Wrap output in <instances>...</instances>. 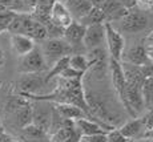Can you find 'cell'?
I'll return each mask as SVG.
<instances>
[{
  "mask_svg": "<svg viewBox=\"0 0 153 142\" xmlns=\"http://www.w3.org/2000/svg\"><path fill=\"white\" fill-rule=\"evenodd\" d=\"M5 109L15 120L16 126H19L20 129H24L25 126L32 124V104L25 97H12L7 102Z\"/></svg>",
  "mask_w": 153,
  "mask_h": 142,
  "instance_id": "6da1fadb",
  "label": "cell"
},
{
  "mask_svg": "<svg viewBox=\"0 0 153 142\" xmlns=\"http://www.w3.org/2000/svg\"><path fill=\"white\" fill-rule=\"evenodd\" d=\"M40 49H42L43 57H44V60H45L47 67H48V65L52 67L56 61H59L63 57H67V56H71L73 52V48L63 37L44 40Z\"/></svg>",
  "mask_w": 153,
  "mask_h": 142,
  "instance_id": "7a4b0ae2",
  "label": "cell"
},
{
  "mask_svg": "<svg viewBox=\"0 0 153 142\" xmlns=\"http://www.w3.org/2000/svg\"><path fill=\"white\" fill-rule=\"evenodd\" d=\"M109 68H111V77H112V84L113 88L116 90L117 96H119L120 101L123 102L125 110L131 114L132 117H134V113L132 112L131 106L128 104L126 100V82L124 77V72H123V67H121V61H116L113 58L109 60Z\"/></svg>",
  "mask_w": 153,
  "mask_h": 142,
  "instance_id": "3957f363",
  "label": "cell"
},
{
  "mask_svg": "<svg viewBox=\"0 0 153 142\" xmlns=\"http://www.w3.org/2000/svg\"><path fill=\"white\" fill-rule=\"evenodd\" d=\"M45 68L47 64L43 57L42 49L39 47H35L29 53L20 57L17 70L22 75H32V73H42L43 70H45Z\"/></svg>",
  "mask_w": 153,
  "mask_h": 142,
  "instance_id": "277c9868",
  "label": "cell"
},
{
  "mask_svg": "<svg viewBox=\"0 0 153 142\" xmlns=\"http://www.w3.org/2000/svg\"><path fill=\"white\" fill-rule=\"evenodd\" d=\"M104 25H105V43H107L111 58H113L116 61H121L125 48L124 37L111 23H104Z\"/></svg>",
  "mask_w": 153,
  "mask_h": 142,
  "instance_id": "5b68a950",
  "label": "cell"
},
{
  "mask_svg": "<svg viewBox=\"0 0 153 142\" xmlns=\"http://www.w3.org/2000/svg\"><path fill=\"white\" fill-rule=\"evenodd\" d=\"M52 120V108H49V102L47 101H35L32 105V124L45 132L49 133Z\"/></svg>",
  "mask_w": 153,
  "mask_h": 142,
  "instance_id": "8992f818",
  "label": "cell"
},
{
  "mask_svg": "<svg viewBox=\"0 0 153 142\" xmlns=\"http://www.w3.org/2000/svg\"><path fill=\"white\" fill-rule=\"evenodd\" d=\"M45 77L40 73H32V75H22L17 81V87L20 90V96H33L39 94V92L45 85Z\"/></svg>",
  "mask_w": 153,
  "mask_h": 142,
  "instance_id": "52a82bcc",
  "label": "cell"
},
{
  "mask_svg": "<svg viewBox=\"0 0 153 142\" xmlns=\"http://www.w3.org/2000/svg\"><path fill=\"white\" fill-rule=\"evenodd\" d=\"M149 20L146 17V15L134 11L126 15L123 20H120V28L121 31L128 32V33H137V32H143L148 28Z\"/></svg>",
  "mask_w": 153,
  "mask_h": 142,
  "instance_id": "ba28073f",
  "label": "cell"
},
{
  "mask_svg": "<svg viewBox=\"0 0 153 142\" xmlns=\"http://www.w3.org/2000/svg\"><path fill=\"white\" fill-rule=\"evenodd\" d=\"M105 41V25L95 24L85 27V33L83 39V45L89 51L100 48Z\"/></svg>",
  "mask_w": 153,
  "mask_h": 142,
  "instance_id": "9c48e42d",
  "label": "cell"
},
{
  "mask_svg": "<svg viewBox=\"0 0 153 142\" xmlns=\"http://www.w3.org/2000/svg\"><path fill=\"white\" fill-rule=\"evenodd\" d=\"M100 10L104 13L105 23H111V24H112V21H120V20H123L129 13L128 8L124 7L123 4H120L117 0H107L101 5Z\"/></svg>",
  "mask_w": 153,
  "mask_h": 142,
  "instance_id": "30bf717a",
  "label": "cell"
},
{
  "mask_svg": "<svg viewBox=\"0 0 153 142\" xmlns=\"http://www.w3.org/2000/svg\"><path fill=\"white\" fill-rule=\"evenodd\" d=\"M84 33H85V27L83 24H80L79 21H76V20H73L67 28H64L63 39L65 40L72 48H75L76 45L83 44Z\"/></svg>",
  "mask_w": 153,
  "mask_h": 142,
  "instance_id": "8fae6325",
  "label": "cell"
},
{
  "mask_svg": "<svg viewBox=\"0 0 153 142\" xmlns=\"http://www.w3.org/2000/svg\"><path fill=\"white\" fill-rule=\"evenodd\" d=\"M51 21L55 25L64 29L73 21V19L63 3L55 1L51 7Z\"/></svg>",
  "mask_w": 153,
  "mask_h": 142,
  "instance_id": "7c38bea8",
  "label": "cell"
},
{
  "mask_svg": "<svg viewBox=\"0 0 153 142\" xmlns=\"http://www.w3.org/2000/svg\"><path fill=\"white\" fill-rule=\"evenodd\" d=\"M53 109L63 120H69L75 122L80 118H88V116L79 106L72 104H53Z\"/></svg>",
  "mask_w": 153,
  "mask_h": 142,
  "instance_id": "4fadbf2b",
  "label": "cell"
},
{
  "mask_svg": "<svg viewBox=\"0 0 153 142\" xmlns=\"http://www.w3.org/2000/svg\"><path fill=\"white\" fill-rule=\"evenodd\" d=\"M64 5L68 10L72 19L76 20V21L81 20L92 10V4L89 3V0H67L64 3Z\"/></svg>",
  "mask_w": 153,
  "mask_h": 142,
  "instance_id": "5bb4252c",
  "label": "cell"
},
{
  "mask_svg": "<svg viewBox=\"0 0 153 142\" xmlns=\"http://www.w3.org/2000/svg\"><path fill=\"white\" fill-rule=\"evenodd\" d=\"M123 58H124V64L133 65V67H143L145 64H149L144 45H136L131 48L125 53V56H123Z\"/></svg>",
  "mask_w": 153,
  "mask_h": 142,
  "instance_id": "9a60e30c",
  "label": "cell"
},
{
  "mask_svg": "<svg viewBox=\"0 0 153 142\" xmlns=\"http://www.w3.org/2000/svg\"><path fill=\"white\" fill-rule=\"evenodd\" d=\"M75 128L80 133L81 137H89V135H93V134L108 132L100 124H97L93 120H89V118H80V120L75 121Z\"/></svg>",
  "mask_w": 153,
  "mask_h": 142,
  "instance_id": "2e32d148",
  "label": "cell"
},
{
  "mask_svg": "<svg viewBox=\"0 0 153 142\" xmlns=\"http://www.w3.org/2000/svg\"><path fill=\"white\" fill-rule=\"evenodd\" d=\"M11 45L19 57L27 55L36 47L35 41L24 35H11Z\"/></svg>",
  "mask_w": 153,
  "mask_h": 142,
  "instance_id": "e0dca14e",
  "label": "cell"
},
{
  "mask_svg": "<svg viewBox=\"0 0 153 142\" xmlns=\"http://www.w3.org/2000/svg\"><path fill=\"white\" fill-rule=\"evenodd\" d=\"M119 130L121 132V134L124 135L126 140H129V141H132L133 138L136 140L141 133H144V129H143V125H141L140 118H133V120L125 122L121 128H119Z\"/></svg>",
  "mask_w": 153,
  "mask_h": 142,
  "instance_id": "ac0fdd59",
  "label": "cell"
},
{
  "mask_svg": "<svg viewBox=\"0 0 153 142\" xmlns=\"http://www.w3.org/2000/svg\"><path fill=\"white\" fill-rule=\"evenodd\" d=\"M80 24H83L84 27H89V25H95V24H104L105 23V17L104 13L101 12L100 8H93L89 11L81 20H79Z\"/></svg>",
  "mask_w": 153,
  "mask_h": 142,
  "instance_id": "d6986e66",
  "label": "cell"
},
{
  "mask_svg": "<svg viewBox=\"0 0 153 142\" xmlns=\"http://www.w3.org/2000/svg\"><path fill=\"white\" fill-rule=\"evenodd\" d=\"M69 67L72 68V69L85 75V72L91 68V64H89V60H88L84 55L76 53V55L69 56Z\"/></svg>",
  "mask_w": 153,
  "mask_h": 142,
  "instance_id": "ffe728a7",
  "label": "cell"
},
{
  "mask_svg": "<svg viewBox=\"0 0 153 142\" xmlns=\"http://www.w3.org/2000/svg\"><path fill=\"white\" fill-rule=\"evenodd\" d=\"M68 67H69V56L63 57L59 61H56V63L52 65V68L48 72V75L45 76V82H48L49 80H52L53 77H59V76L61 75V72H63L64 69H67Z\"/></svg>",
  "mask_w": 153,
  "mask_h": 142,
  "instance_id": "44dd1931",
  "label": "cell"
},
{
  "mask_svg": "<svg viewBox=\"0 0 153 142\" xmlns=\"http://www.w3.org/2000/svg\"><path fill=\"white\" fill-rule=\"evenodd\" d=\"M23 130V137L25 138V140H29V141H42L44 138L47 137V133L43 132L42 129H39L37 126H35L33 124H31V125L25 126Z\"/></svg>",
  "mask_w": 153,
  "mask_h": 142,
  "instance_id": "7402d4cb",
  "label": "cell"
},
{
  "mask_svg": "<svg viewBox=\"0 0 153 142\" xmlns=\"http://www.w3.org/2000/svg\"><path fill=\"white\" fill-rule=\"evenodd\" d=\"M141 93H143V100H144V106L149 108L153 105V82L149 78L144 81L143 87H141Z\"/></svg>",
  "mask_w": 153,
  "mask_h": 142,
  "instance_id": "603a6c76",
  "label": "cell"
},
{
  "mask_svg": "<svg viewBox=\"0 0 153 142\" xmlns=\"http://www.w3.org/2000/svg\"><path fill=\"white\" fill-rule=\"evenodd\" d=\"M15 15H16V12H13V11H8V10L0 11V32L7 31L8 25L11 24Z\"/></svg>",
  "mask_w": 153,
  "mask_h": 142,
  "instance_id": "cb8c5ba5",
  "label": "cell"
},
{
  "mask_svg": "<svg viewBox=\"0 0 153 142\" xmlns=\"http://www.w3.org/2000/svg\"><path fill=\"white\" fill-rule=\"evenodd\" d=\"M107 141L108 142H131L121 134L119 129H111L107 132Z\"/></svg>",
  "mask_w": 153,
  "mask_h": 142,
  "instance_id": "d4e9b609",
  "label": "cell"
},
{
  "mask_svg": "<svg viewBox=\"0 0 153 142\" xmlns=\"http://www.w3.org/2000/svg\"><path fill=\"white\" fill-rule=\"evenodd\" d=\"M140 121H141V125H143V129H144V134L151 132L153 129V112L148 110L140 118Z\"/></svg>",
  "mask_w": 153,
  "mask_h": 142,
  "instance_id": "484cf974",
  "label": "cell"
},
{
  "mask_svg": "<svg viewBox=\"0 0 153 142\" xmlns=\"http://www.w3.org/2000/svg\"><path fill=\"white\" fill-rule=\"evenodd\" d=\"M83 76H84V73H80V72H77V70L72 69L71 67H68L67 69H64L63 72H61V75L59 76V77L65 78V80H81Z\"/></svg>",
  "mask_w": 153,
  "mask_h": 142,
  "instance_id": "4316f807",
  "label": "cell"
},
{
  "mask_svg": "<svg viewBox=\"0 0 153 142\" xmlns=\"http://www.w3.org/2000/svg\"><path fill=\"white\" fill-rule=\"evenodd\" d=\"M88 142H108L107 141V132L105 133H99V134H93L89 137H84Z\"/></svg>",
  "mask_w": 153,
  "mask_h": 142,
  "instance_id": "83f0119b",
  "label": "cell"
},
{
  "mask_svg": "<svg viewBox=\"0 0 153 142\" xmlns=\"http://www.w3.org/2000/svg\"><path fill=\"white\" fill-rule=\"evenodd\" d=\"M117 1L120 3V4H123L124 7H126L129 10V8L134 7V5L137 4V0H117Z\"/></svg>",
  "mask_w": 153,
  "mask_h": 142,
  "instance_id": "f1b7e54d",
  "label": "cell"
},
{
  "mask_svg": "<svg viewBox=\"0 0 153 142\" xmlns=\"http://www.w3.org/2000/svg\"><path fill=\"white\" fill-rule=\"evenodd\" d=\"M80 140H81V135H80V133L76 130V132L73 133V134L71 135V137H69L65 142H80Z\"/></svg>",
  "mask_w": 153,
  "mask_h": 142,
  "instance_id": "f546056e",
  "label": "cell"
},
{
  "mask_svg": "<svg viewBox=\"0 0 153 142\" xmlns=\"http://www.w3.org/2000/svg\"><path fill=\"white\" fill-rule=\"evenodd\" d=\"M145 51H146V56H148L149 63L153 64V45H146Z\"/></svg>",
  "mask_w": 153,
  "mask_h": 142,
  "instance_id": "4dcf8cb0",
  "label": "cell"
},
{
  "mask_svg": "<svg viewBox=\"0 0 153 142\" xmlns=\"http://www.w3.org/2000/svg\"><path fill=\"white\" fill-rule=\"evenodd\" d=\"M105 1H107V0H89V3L92 4L93 8H101V5L104 4Z\"/></svg>",
  "mask_w": 153,
  "mask_h": 142,
  "instance_id": "1f68e13d",
  "label": "cell"
},
{
  "mask_svg": "<svg viewBox=\"0 0 153 142\" xmlns=\"http://www.w3.org/2000/svg\"><path fill=\"white\" fill-rule=\"evenodd\" d=\"M56 0H36V5L37 4H43V5H52ZM35 5V7H36Z\"/></svg>",
  "mask_w": 153,
  "mask_h": 142,
  "instance_id": "d6a6232c",
  "label": "cell"
},
{
  "mask_svg": "<svg viewBox=\"0 0 153 142\" xmlns=\"http://www.w3.org/2000/svg\"><path fill=\"white\" fill-rule=\"evenodd\" d=\"M146 41H148V45H153V31L146 36Z\"/></svg>",
  "mask_w": 153,
  "mask_h": 142,
  "instance_id": "836d02e7",
  "label": "cell"
},
{
  "mask_svg": "<svg viewBox=\"0 0 153 142\" xmlns=\"http://www.w3.org/2000/svg\"><path fill=\"white\" fill-rule=\"evenodd\" d=\"M143 138H152V140H153V129L151 130V132L145 133V134L143 135Z\"/></svg>",
  "mask_w": 153,
  "mask_h": 142,
  "instance_id": "e575fe53",
  "label": "cell"
},
{
  "mask_svg": "<svg viewBox=\"0 0 153 142\" xmlns=\"http://www.w3.org/2000/svg\"><path fill=\"white\" fill-rule=\"evenodd\" d=\"M3 61H4V56H3V51L0 49V68H1V65H3Z\"/></svg>",
  "mask_w": 153,
  "mask_h": 142,
  "instance_id": "d590c367",
  "label": "cell"
},
{
  "mask_svg": "<svg viewBox=\"0 0 153 142\" xmlns=\"http://www.w3.org/2000/svg\"><path fill=\"white\" fill-rule=\"evenodd\" d=\"M131 142H146V138H136V140H132Z\"/></svg>",
  "mask_w": 153,
  "mask_h": 142,
  "instance_id": "8d00e7d4",
  "label": "cell"
},
{
  "mask_svg": "<svg viewBox=\"0 0 153 142\" xmlns=\"http://www.w3.org/2000/svg\"><path fill=\"white\" fill-rule=\"evenodd\" d=\"M4 133V128H3V125H1V122H0V135Z\"/></svg>",
  "mask_w": 153,
  "mask_h": 142,
  "instance_id": "74e56055",
  "label": "cell"
},
{
  "mask_svg": "<svg viewBox=\"0 0 153 142\" xmlns=\"http://www.w3.org/2000/svg\"><path fill=\"white\" fill-rule=\"evenodd\" d=\"M80 142H88L87 140H85V138L84 137H81V140H80Z\"/></svg>",
  "mask_w": 153,
  "mask_h": 142,
  "instance_id": "f35d334b",
  "label": "cell"
},
{
  "mask_svg": "<svg viewBox=\"0 0 153 142\" xmlns=\"http://www.w3.org/2000/svg\"><path fill=\"white\" fill-rule=\"evenodd\" d=\"M56 1H60V3H63V4H64V3H65L67 0H56Z\"/></svg>",
  "mask_w": 153,
  "mask_h": 142,
  "instance_id": "ab89813d",
  "label": "cell"
},
{
  "mask_svg": "<svg viewBox=\"0 0 153 142\" xmlns=\"http://www.w3.org/2000/svg\"><path fill=\"white\" fill-rule=\"evenodd\" d=\"M148 110H151V112H153V105H152V106H149V108H148Z\"/></svg>",
  "mask_w": 153,
  "mask_h": 142,
  "instance_id": "60d3db41",
  "label": "cell"
},
{
  "mask_svg": "<svg viewBox=\"0 0 153 142\" xmlns=\"http://www.w3.org/2000/svg\"><path fill=\"white\" fill-rule=\"evenodd\" d=\"M146 142H153L152 138H146Z\"/></svg>",
  "mask_w": 153,
  "mask_h": 142,
  "instance_id": "b9f144b4",
  "label": "cell"
},
{
  "mask_svg": "<svg viewBox=\"0 0 153 142\" xmlns=\"http://www.w3.org/2000/svg\"><path fill=\"white\" fill-rule=\"evenodd\" d=\"M149 80H151V81H152V82H153V75H152V76H151V77H149Z\"/></svg>",
  "mask_w": 153,
  "mask_h": 142,
  "instance_id": "7bdbcfd3",
  "label": "cell"
},
{
  "mask_svg": "<svg viewBox=\"0 0 153 142\" xmlns=\"http://www.w3.org/2000/svg\"><path fill=\"white\" fill-rule=\"evenodd\" d=\"M11 142H15V141H11Z\"/></svg>",
  "mask_w": 153,
  "mask_h": 142,
  "instance_id": "ee69618b",
  "label": "cell"
}]
</instances>
